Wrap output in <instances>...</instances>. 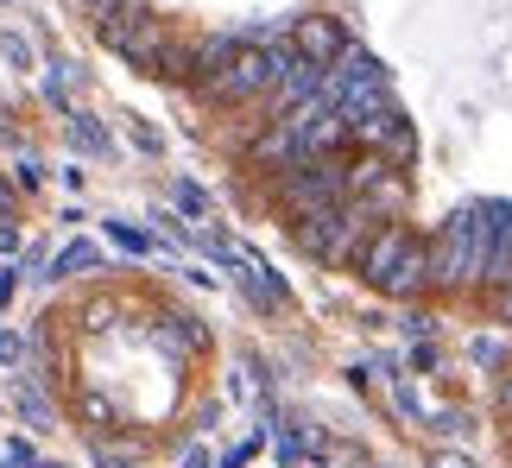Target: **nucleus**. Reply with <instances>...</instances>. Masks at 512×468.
Returning <instances> with one entry per match:
<instances>
[{"label":"nucleus","instance_id":"32","mask_svg":"<svg viewBox=\"0 0 512 468\" xmlns=\"http://www.w3.org/2000/svg\"><path fill=\"white\" fill-rule=\"evenodd\" d=\"M399 329H405V336H430V329H437V323H430V317H424V310H411V317H405Z\"/></svg>","mask_w":512,"mask_h":468},{"label":"nucleus","instance_id":"3","mask_svg":"<svg viewBox=\"0 0 512 468\" xmlns=\"http://www.w3.org/2000/svg\"><path fill=\"white\" fill-rule=\"evenodd\" d=\"M272 203L285 209V222L348 203V159H342V152H329V159H304V165L279 171V178H272Z\"/></svg>","mask_w":512,"mask_h":468},{"label":"nucleus","instance_id":"19","mask_svg":"<svg viewBox=\"0 0 512 468\" xmlns=\"http://www.w3.org/2000/svg\"><path fill=\"white\" fill-rule=\"evenodd\" d=\"M108 241L121 247V253H152V234H146V228H133V222H121V216L108 222Z\"/></svg>","mask_w":512,"mask_h":468},{"label":"nucleus","instance_id":"16","mask_svg":"<svg viewBox=\"0 0 512 468\" xmlns=\"http://www.w3.org/2000/svg\"><path fill=\"white\" fill-rule=\"evenodd\" d=\"M76 272H102V247H89V241H70V247L51 260V272H45V279H76Z\"/></svg>","mask_w":512,"mask_h":468},{"label":"nucleus","instance_id":"22","mask_svg":"<svg viewBox=\"0 0 512 468\" xmlns=\"http://www.w3.org/2000/svg\"><path fill=\"white\" fill-rule=\"evenodd\" d=\"M64 76H70L64 64H51V70H45V102H51V108H64V114H70V83H64Z\"/></svg>","mask_w":512,"mask_h":468},{"label":"nucleus","instance_id":"26","mask_svg":"<svg viewBox=\"0 0 512 468\" xmlns=\"http://www.w3.org/2000/svg\"><path fill=\"white\" fill-rule=\"evenodd\" d=\"M26 361V336H13V329H0V367H19Z\"/></svg>","mask_w":512,"mask_h":468},{"label":"nucleus","instance_id":"2","mask_svg":"<svg viewBox=\"0 0 512 468\" xmlns=\"http://www.w3.org/2000/svg\"><path fill=\"white\" fill-rule=\"evenodd\" d=\"M291 57H298V51H291V38H279V45H241V51H234V64L222 76H209L196 95H203L209 108H253V102H266L272 83L291 70Z\"/></svg>","mask_w":512,"mask_h":468},{"label":"nucleus","instance_id":"11","mask_svg":"<svg viewBox=\"0 0 512 468\" xmlns=\"http://www.w3.org/2000/svg\"><path fill=\"white\" fill-rule=\"evenodd\" d=\"M361 203L373 209L380 222H405V203H411V190H405V171H386L373 190H361Z\"/></svg>","mask_w":512,"mask_h":468},{"label":"nucleus","instance_id":"23","mask_svg":"<svg viewBox=\"0 0 512 468\" xmlns=\"http://www.w3.org/2000/svg\"><path fill=\"white\" fill-rule=\"evenodd\" d=\"M127 140L140 146L146 159H159V152H165V140H159V127H146V121H127Z\"/></svg>","mask_w":512,"mask_h":468},{"label":"nucleus","instance_id":"12","mask_svg":"<svg viewBox=\"0 0 512 468\" xmlns=\"http://www.w3.org/2000/svg\"><path fill=\"white\" fill-rule=\"evenodd\" d=\"M506 285H512V203L500 209V228H494V253H487L481 291H506Z\"/></svg>","mask_w":512,"mask_h":468},{"label":"nucleus","instance_id":"18","mask_svg":"<svg viewBox=\"0 0 512 468\" xmlns=\"http://www.w3.org/2000/svg\"><path fill=\"white\" fill-rule=\"evenodd\" d=\"M95 462L102 468H140V450H133V443H114V437H95Z\"/></svg>","mask_w":512,"mask_h":468},{"label":"nucleus","instance_id":"5","mask_svg":"<svg viewBox=\"0 0 512 468\" xmlns=\"http://www.w3.org/2000/svg\"><path fill=\"white\" fill-rule=\"evenodd\" d=\"M418 241V228L411 222H386V228H373V241L361 247V260H354V272L373 285V291H386V279L399 272V260H405V247Z\"/></svg>","mask_w":512,"mask_h":468},{"label":"nucleus","instance_id":"7","mask_svg":"<svg viewBox=\"0 0 512 468\" xmlns=\"http://www.w3.org/2000/svg\"><path fill=\"white\" fill-rule=\"evenodd\" d=\"M354 45L342 19H329V13H304V19H291V51L310 57V64H336V57Z\"/></svg>","mask_w":512,"mask_h":468},{"label":"nucleus","instance_id":"35","mask_svg":"<svg viewBox=\"0 0 512 468\" xmlns=\"http://www.w3.org/2000/svg\"><path fill=\"white\" fill-rule=\"evenodd\" d=\"M430 468H475V462H468V456H437Z\"/></svg>","mask_w":512,"mask_h":468},{"label":"nucleus","instance_id":"36","mask_svg":"<svg viewBox=\"0 0 512 468\" xmlns=\"http://www.w3.org/2000/svg\"><path fill=\"white\" fill-rule=\"evenodd\" d=\"M38 468H70V462H38Z\"/></svg>","mask_w":512,"mask_h":468},{"label":"nucleus","instance_id":"21","mask_svg":"<svg viewBox=\"0 0 512 468\" xmlns=\"http://www.w3.org/2000/svg\"><path fill=\"white\" fill-rule=\"evenodd\" d=\"M7 178H13L19 190H38V184H45V165H38V152H19V159H13V171H7Z\"/></svg>","mask_w":512,"mask_h":468},{"label":"nucleus","instance_id":"4","mask_svg":"<svg viewBox=\"0 0 512 468\" xmlns=\"http://www.w3.org/2000/svg\"><path fill=\"white\" fill-rule=\"evenodd\" d=\"M95 38L121 57L127 70H140V76H152L159 70V57H165V45H171V19L159 13V7H140V13H102L95 19Z\"/></svg>","mask_w":512,"mask_h":468},{"label":"nucleus","instance_id":"8","mask_svg":"<svg viewBox=\"0 0 512 468\" xmlns=\"http://www.w3.org/2000/svg\"><path fill=\"white\" fill-rule=\"evenodd\" d=\"M291 165H304V140H298V127L291 121H266L260 133H253V146H247V171H291Z\"/></svg>","mask_w":512,"mask_h":468},{"label":"nucleus","instance_id":"31","mask_svg":"<svg viewBox=\"0 0 512 468\" xmlns=\"http://www.w3.org/2000/svg\"><path fill=\"white\" fill-rule=\"evenodd\" d=\"M494 405H500V418L512 424V367H506V374H500V393H494Z\"/></svg>","mask_w":512,"mask_h":468},{"label":"nucleus","instance_id":"10","mask_svg":"<svg viewBox=\"0 0 512 468\" xmlns=\"http://www.w3.org/2000/svg\"><path fill=\"white\" fill-rule=\"evenodd\" d=\"M424 291H430V241L418 234V241L405 247V260H399V272L386 279V291H380V298H392V304H418Z\"/></svg>","mask_w":512,"mask_h":468},{"label":"nucleus","instance_id":"6","mask_svg":"<svg viewBox=\"0 0 512 468\" xmlns=\"http://www.w3.org/2000/svg\"><path fill=\"white\" fill-rule=\"evenodd\" d=\"M373 228H386L373 209L361 203V197H348L342 209H336V234H329V253H323V266H354L361 260V247L373 241Z\"/></svg>","mask_w":512,"mask_h":468},{"label":"nucleus","instance_id":"38","mask_svg":"<svg viewBox=\"0 0 512 468\" xmlns=\"http://www.w3.org/2000/svg\"><path fill=\"white\" fill-rule=\"evenodd\" d=\"M7 7H19V0H7Z\"/></svg>","mask_w":512,"mask_h":468},{"label":"nucleus","instance_id":"24","mask_svg":"<svg viewBox=\"0 0 512 468\" xmlns=\"http://www.w3.org/2000/svg\"><path fill=\"white\" fill-rule=\"evenodd\" d=\"M70 7H83V13H140V7H152V0H70Z\"/></svg>","mask_w":512,"mask_h":468},{"label":"nucleus","instance_id":"28","mask_svg":"<svg viewBox=\"0 0 512 468\" xmlns=\"http://www.w3.org/2000/svg\"><path fill=\"white\" fill-rule=\"evenodd\" d=\"M108 317H114V304H108V298H95V304H83V323H89V329H108Z\"/></svg>","mask_w":512,"mask_h":468},{"label":"nucleus","instance_id":"34","mask_svg":"<svg viewBox=\"0 0 512 468\" xmlns=\"http://www.w3.org/2000/svg\"><path fill=\"white\" fill-rule=\"evenodd\" d=\"M0 253H19V228L13 222H0Z\"/></svg>","mask_w":512,"mask_h":468},{"label":"nucleus","instance_id":"30","mask_svg":"<svg viewBox=\"0 0 512 468\" xmlns=\"http://www.w3.org/2000/svg\"><path fill=\"white\" fill-rule=\"evenodd\" d=\"M0 51H7V57H19V70L32 64V45H26V38H19V32H7V38H0Z\"/></svg>","mask_w":512,"mask_h":468},{"label":"nucleus","instance_id":"13","mask_svg":"<svg viewBox=\"0 0 512 468\" xmlns=\"http://www.w3.org/2000/svg\"><path fill=\"white\" fill-rule=\"evenodd\" d=\"M64 127H70V146H76V152H89V159H108V152H114V140H108V127L95 121V114H83V108H70V114H64Z\"/></svg>","mask_w":512,"mask_h":468},{"label":"nucleus","instance_id":"25","mask_svg":"<svg viewBox=\"0 0 512 468\" xmlns=\"http://www.w3.org/2000/svg\"><path fill=\"white\" fill-rule=\"evenodd\" d=\"M468 355H475L481 367H500L506 361V342L500 336H475V342H468Z\"/></svg>","mask_w":512,"mask_h":468},{"label":"nucleus","instance_id":"29","mask_svg":"<svg viewBox=\"0 0 512 468\" xmlns=\"http://www.w3.org/2000/svg\"><path fill=\"white\" fill-rule=\"evenodd\" d=\"M13 209H19V184L7 178V171H0V222H7V216H13Z\"/></svg>","mask_w":512,"mask_h":468},{"label":"nucleus","instance_id":"14","mask_svg":"<svg viewBox=\"0 0 512 468\" xmlns=\"http://www.w3.org/2000/svg\"><path fill=\"white\" fill-rule=\"evenodd\" d=\"M13 399H19V412H26V424H32L38 437H51V431H57V412H51V399H45V386H38V380H19V386H13Z\"/></svg>","mask_w":512,"mask_h":468},{"label":"nucleus","instance_id":"1","mask_svg":"<svg viewBox=\"0 0 512 468\" xmlns=\"http://www.w3.org/2000/svg\"><path fill=\"white\" fill-rule=\"evenodd\" d=\"M500 209L506 203H468L456 209L437 241H430V291H475L487 279V253H494V228H500Z\"/></svg>","mask_w":512,"mask_h":468},{"label":"nucleus","instance_id":"15","mask_svg":"<svg viewBox=\"0 0 512 468\" xmlns=\"http://www.w3.org/2000/svg\"><path fill=\"white\" fill-rule=\"evenodd\" d=\"M152 83H171V89H190V38L171 32V45L159 57V70H152Z\"/></svg>","mask_w":512,"mask_h":468},{"label":"nucleus","instance_id":"27","mask_svg":"<svg viewBox=\"0 0 512 468\" xmlns=\"http://www.w3.org/2000/svg\"><path fill=\"white\" fill-rule=\"evenodd\" d=\"M7 462H13V468H38V450H32L26 437H13V443H7Z\"/></svg>","mask_w":512,"mask_h":468},{"label":"nucleus","instance_id":"9","mask_svg":"<svg viewBox=\"0 0 512 468\" xmlns=\"http://www.w3.org/2000/svg\"><path fill=\"white\" fill-rule=\"evenodd\" d=\"M241 45H247L241 32H190V89H203L209 76H222Z\"/></svg>","mask_w":512,"mask_h":468},{"label":"nucleus","instance_id":"33","mask_svg":"<svg viewBox=\"0 0 512 468\" xmlns=\"http://www.w3.org/2000/svg\"><path fill=\"white\" fill-rule=\"evenodd\" d=\"M13 291H19V266H7V272H0V310L13 304Z\"/></svg>","mask_w":512,"mask_h":468},{"label":"nucleus","instance_id":"17","mask_svg":"<svg viewBox=\"0 0 512 468\" xmlns=\"http://www.w3.org/2000/svg\"><path fill=\"white\" fill-rule=\"evenodd\" d=\"M380 159L392 165V171H411V159H418V133H411V121H399L386 133V146H380Z\"/></svg>","mask_w":512,"mask_h":468},{"label":"nucleus","instance_id":"20","mask_svg":"<svg viewBox=\"0 0 512 468\" xmlns=\"http://www.w3.org/2000/svg\"><path fill=\"white\" fill-rule=\"evenodd\" d=\"M171 203L184 209V216H209V197H203V184H190V178H177V184H171Z\"/></svg>","mask_w":512,"mask_h":468},{"label":"nucleus","instance_id":"37","mask_svg":"<svg viewBox=\"0 0 512 468\" xmlns=\"http://www.w3.org/2000/svg\"><path fill=\"white\" fill-rule=\"evenodd\" d=\"M0 468H13V462H7V450H0Z\"/></svg>","mask_w":512,"mask_h":468}]
</instances>
